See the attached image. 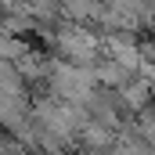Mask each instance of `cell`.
<instances>
[{"mask_svg": "<svg viewBox=\"0 0 155 155\" xmlns=\"http://www.w3.org/2000/svg\"><path fill=\"white\" fill-rule=\"evenodd\" d=\"M65 7H69L72 15H87V11H90L94 4H90V0H65Z\"/></svg>", "mask_w": 155, "mask_h": 155, "instance_id": "cell-1", "label": "cell"}]
</instances>
